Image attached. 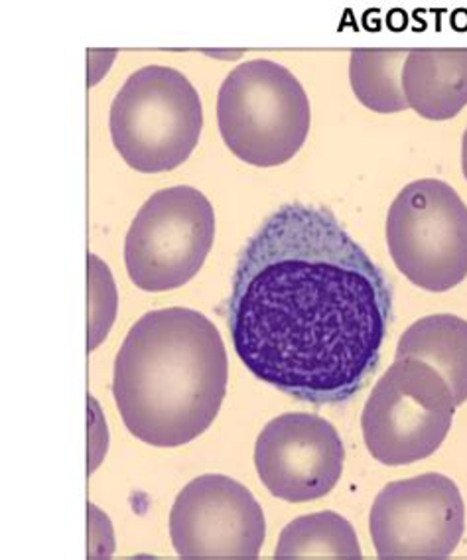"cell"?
Segmentation results:
<instances>
[{"instance_id":"cell-1","label":"cell","mask_w":467,"mask_h":560,"mask_svg":"<svg viewBox=\"0 0 467 560\" xmlns=\"http://www.w3.org/2000/svg\"><path fill=\"white\" fill-rule=\"evenodd\" d=\"M393 287L334 213L275 211L241 250L227 301L245 368L312 405L348 402L377 371Z\"/></svg>"},{"instance_id":"cell-2","label":"cell","mask_w":467,"mask_h":560,"mask_svg":"<svg viewBox=\"0 0 467 560\" xmlns=\"http://www.w3.org/2000/svg\"><path fill=\"white\" fill-rule=\"evenodd\" d=\"M227 380V351L211 320L189 308H162L144 314L120 343L113 395L132 436L174 448L208 431Z\"/></svg>"},{"instance_id":"cell-3","label":"cell","mask_w":467,"mask_h":560,"mask_svg":"<svg viewBox=\"0 0 467 560\" xmlns=\"http://www.w3.org/2000/svg\"><path fill=\"white\" fill-rule=\"evenodd\" d=\"M218 122L237 159L259 168L280 166L308 139V95L296 75L277 61H245L221 83Z\"/></svg>"},{"instance_id":"cell-4","label":"cell","mask_w":467,"mask_h":560,"mask_svg":"<svg viewBox=\"0 0 467 560\" xmlns=\"http://www.w3.org/2000/svg\"><path fill=\"white\" fill-rule=\"evenodd\" d=\"M110 139L122 161L142 174L178 168L198 147L203 107L178 70L147 66L135 71L110 105Z\"/></svg>"},{"instance_id":"cell-5","label":"cell","mask_w":467,"mask_h":560,"mask_svg":"<svg viewBox=\"0 0 467 560\" xmlns=\"http://www.w3.org/2000/svg\"><path fill=\"white\" fill-rule=\"evenodd\" d=\"M454 412V395L432 365L395 360L371 390L361 415L365 446L387 466L424 460L446 441Z\"/></svg>"},{"instance_id":"cell-6","label":"cell","mask_w":467,"mask_h":560,"mask_svg":"<svg viewBox=\"0 0 467 560\" xmlns=\"http://www.w3.org/2000/svg\"><path fill=\"white\" fill-rule=\"evenodd\" d=\"M387 245L412 284L446 292L467 277V206L446 182H410L387 218Z\"/></svg>"},{"instance_id":"cell-7","label":"cell","mask_w":467,"mask_h":560,"mask_svg":"<svg viewBox=\"0 0 467 560\" xmlns=\"http://www.w3.org/2000/svg\"><path fill=\"white\" fill-rule=\"evenodd\" d=\"M215 237L211 201L189 186L152 194L125 241L130 280L149 292L172 291L198 275Z\"/></svg>"},{"instance_id":"cell-8","label":"cell","mask_w":467,"mask_h":560,"mask_svg":"<svg viewBox=\"0 0 467 560\" xmlns=\"http://www.w3.org/2000/svg\"><path fill=\"white\" fill-rule=\"evenodd\" d=\"M466 508L442 474L390 481L371 508V539L383 560H442L464 537Z\"/></svg>"},{"instance_id":"cell-9","label":"cell","mask_w":467,"mask_h":560,"mask_svg":"<svg viewBox=\"0 0 467 560\" xmlns=\"http://www.w3.org/2000/svg\"><path fill=\"white\" fill-rule=\"evenodd\" d=\"M265 513L243 483L208 474L179 491L170 513V537L179 559H259Z\"/></svg>"},{"instance_id":"cell-10","label":"cell","mask_w":467,"mask_h":560,"mask_svg":"<svg viewBox=\"0 0 467 560\" xmlns=\"http://www.w3.org/2000/svg\"><path fill=\"white\" fill-rule=\"evenodd\" d=\"M346 448L336 427L310 412L280 415L255 446L260 481L279 500L306 503L326 498L343 474Z\"/></svg>"},{"instance_id":"cell-11","label":"cell","mask_w":467,"mask_h":560,"mask_svg":"<svg viewBox=\"0 0 467 560\" xmlns=\"http://www.w3.org/2000/svg\"><path fill=\"white\" fill-rule=\"evenodd\" d=\"M408 107L430 120L454 119L467 105V50H410L402 68Z\"/></svg>"},{"instance_id":"cell-12","label":"cell","mask_w":467,"mask_h":560,"mask_svg":"<svg viewBox=\"0 0 467 560\" xmlns=\"http://www.w3.org/2000/svg\"><path fill=\"white\" fill-rule=\"evenodd\" d=\"M397 360L427 361L446 380L459 407L467 400V320L434 314L415 322L397 346Z\"/></svg>"},{"instance_id":"cell-13","label":"cell","mask_w":467,"mask_h":560,"mask_svg":"<svg viewBox=\"0 0 467 560\" xmlns=\"http://www.w3.org/2000/svg\"><path fill=\"white\" fill-rule=\"evenodd\" d=\"M358 533L336 511H319L289 523L280 533L275 559L359 560Z\"/></svg>"},{"instance_id":"cell-14","label":"cell","mask_w":467,"mask_h":560,"mask_svg":"<svg viewBox=\"0 0 467 560\" xmlns=\"http://www.w3.org/2000/svg\"><path fill=\"white\" fill-rule=\"evenodd\" d=\"M408 51L398 48H359L351 51L349 80L355 97L367 109L375 113H400L408 109L402 90V68Z\"/></svg>"},{"instance_id":"cell-15","label":"cell","mask_w":467,"mask_h":560,"mask_svg":"<svg viewBox=\"0 0 467 560\" xmlns=\"http://www.w3.org/2000/svg\"><path fill=\"white\" fill-rule=\"evenodd\" d=\"M462 168H464V176L467 180V130L464 135V142H462Z\"/></svg>"}]
</instances>
